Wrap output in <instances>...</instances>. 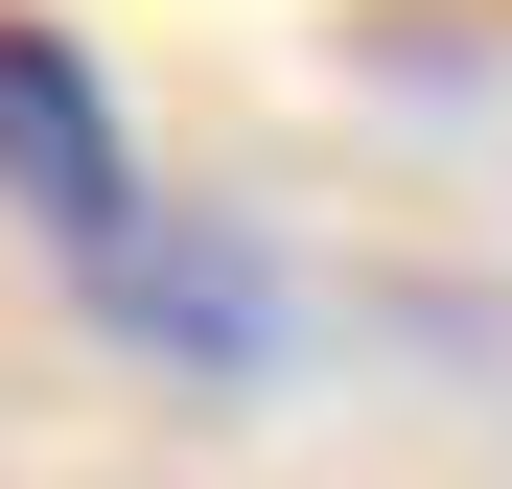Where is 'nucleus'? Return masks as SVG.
Returning <instances> with one entry per match:
<instances>
[{
    "mask_svg": "<svg viewBox=\"0 0 512 489\" xmlns=\"http://www.w3.org/2000/svg\"><path fill=\"white\" fill-rule=\"evenodd\" d=\"M0 210L70 257V303H94L140 373H280V350H256V326H280V303H256V257H233L210 210H163V187H140V140H117V94H94V47L24 24V0H0Z\"/></svg>",
    "mask_w": 512,
    "mask_h": 489,
    "instance_id": "f257e3e1",
    "label": "nucleus"
}]
</instances>
